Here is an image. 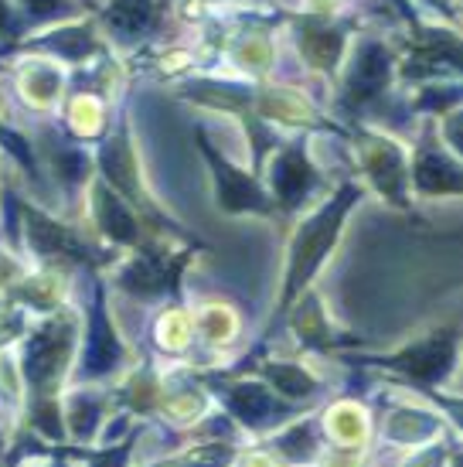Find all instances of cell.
I'll use <instances>...</instances> for the list:
<instances>
[{"instance_id": "6da1fadb", "label": "cell", "mask_w": 463, "mask_h": 467, "mask_svg": "<svg viewBox=\"0 0 463 467\" xmlns=\"http://www.w3.org/2000/svg\"><path fill=\"white\" fill-rule=\"evenodd\" d=\"M365 202V184L361 182H345L331 198H324L321 205L310 212L307 219L300 222L290 235L286 246V266H283V286H280V307L276 314H286L296 307V300L307 294L314 280L321 276L324 263L331 260V253L337 249L345 225L351 219V212Z\"/></svg>"}, {"instance_id": "7a4b0ae2", "label": "cell", "mask_w": 463, "mask_h": 467, "mask_svg": "<svg viewBox=\"0 0 463 467\" xmlns=\"http://www.w3.org/2000/svg\"><path fill=\"white\" fill-rule=\"evenodd\" d=\"M78 317L68 311H55L45 321L25 331L21 337V358H17V372H21V386L31 396V402L58 400L65 376L72 372L78 351Z\"/></svg>"}, {"instance_id": "3957f363", "label": "cell", "mask_w": 463, "mask_h": 467, "mask_svg": "<svg viewBox=\"0 0 463 467\" xmlns=\"http://www.w3.org/2000/svg\"><path fill=\"white\" fill-rule=\"evenodd\" d=\"M96 161H99V178H103L154 233H164V229L174 233L170 219L160 212V205H157L154 195H150V188L143 184V171H140V161H137L133 133H129V117H119V123L106 133L103 143H99V150H96Z\"/></svg>"}, {"instance_id": "277c9868", "label": "cell", "mask_w": 463, "mask_h": 467, "mask_svg": "<svg viewBox=\"0 0 463 467\" xmlns=\"http://www.w3.org/2000/svg\"><path fill=\"white\" fill-rule=\"evenodd\" d=\"M14 208H17V215H21L25 246L35 260L48 263V266L72 263V266H86V270H96V266H103V263H113V253L89 246L72 225L52 219L45 208L31 205V202H14Z\"/></svg>"}, {"instance_id": "5b68a950", "label": "cell", "mask_w": 463, "mask_h": 467, "mask_svg": "<svg viewBox=\"0 0 463 467\" xmlns=\"http://www.w3.org/2000/svg\"><path fill=\"white\" fill-rule=\"evenodd\" d=\"M457 355H460V331L457 325L437 327L423 337H412L399 351H388L378 358H368L378 368H388L412 386H443L457 376Z\"/></svg>"}, {"instance_id": "8992f818", "label": "cell", "mask_w": 463, "mask_h": 467, "mask_svg": "<svg viewBox=\"0 0 463 467\" xmlns=\"http://www.w3.org/2000/svg\"><path fill=\"white\" fill-rule=\"evenodd\" d=\"M188 263H191V249L174 253V249L164 246V243L147 239V243H143L140 249H133V256L116 270L113 280L119 290H127L129 297L160 300V297H168V294H178Z\"/></svg>"}, {"instance_id": "52a82bcc", "label": "cell", "mask_w": 463, "mask_h": 467, "mask_svg": "<svg viewBox=\"0 0 463 467\" xmlns=\"http://www.w3.org/2000/svg\"><path fill=\"white\" fill-rule=\"evenodd\" d=\"M355 150H358L361 178L375 195H382L392 208H412L409 150L396 137L378 130H358Z\"/></svg>"}, {"instance_id": "ba28073f", "label": "cell", "mask_w": 463, "mask_h": 467, "mask_svg": "<svg viewBox=\"0 0 463 467\" xmlns=\"http://www.w3.org/2000/svg\"><path fill=\"white\" fill-rule=\"evenodd\" d=\"M194 147H198V154L205 157L211 188H215V205L225 215H276V205H273L270 192L259 184V178L235 168L229 157L208 140L205 130H194Z\"/></svg>"}, {"instance_id": "9c48e42d", "label": "cell", "mask_w": 463, "mask_h": 467, "mask_svg": "<svg viewBox=\"0 0 463 467\" xmlns=\"http://www.w3.org/2000/svg\"><path fill=\"white\" fill-rule=\"evenodd\" d=\"M129 358L127 341L116 331L113 317H109V304H106V290L103 284H96V294H92L89 304V317H86V331L78 337V351H76V379L78 386L86 382H96V379H106L119 372L123 362Z\"/></svg>"}, {"instance_id": "30bf717a", "label": "cell", "mask_w": 463, "mask_h": 467, "mask_svg": "<svg viewBox=\"0 0 463 467\" xmlns=\"http://www.w3.org/2000/svg\"><path fill=\"white\" fill-rule=\"evenodd\" d=\"M399 58L392 55L386 41L358 38L347 55L345 78H341V109L345 113H361L365 106L378 103L396 78Z\"/></svg>"}, {"instance_id": "8fae6325", "label": "cell", "mask_w": 463, "mask_h": 467, "mask_svg": "<svg viewBox=\"0 0 463 467\" xmlns=\"http://www.w3.org/2000/svg\"><path fill=\"white\" fill-rule=\"evenodd\" d=\"M262 168H266V184L262 188L270 192L276 212H293L317 188H324V174L310 161L307 140L276 143L270 150V157L262 161Z\"/></svg>"}, {"instance_id": "7c38bea8", "label": "cell", "mask_w": 463, "mask_h": 467, "mask_svg": "<svg viewBox=\"0 0 463 467\" xmlns=\"http://www.w3.org/2000/svg\"><path fill=\"white\" fill-rule=\"evenodd\" d=\"M211 389L219 392L225 410H229L245 430L262 433L270 427H280L293 416V406L280 400L262 379H245V382H211Z\"/></svg>"}, {"instance_id": "4fadbf2b", "label": "cell", "mask_w": 463, "mask_h": 467, "mask_svg": "<svg viewBox=\"0 0 463 467\" xmlns=\"http://www.w3.org/2000/svg\"><path fill=\"white\" fill-rule=\"evenodd\" d=\"M463 188L460 161L439 137H426L409 157V192L419 198H457Z\"/></svg>"}, {"instance_id": "5bb4252c", "label": "cell", "mask_w": 463, "mask_h": 467, "mask_svg": "<svg viewBox=\"0 0 463 467\" xmlns=\"http://www.w3.org/2000/svg\"><path fill=\"white\" fill-rule=\"evenodd\" d=\"M89 212H92V222H96V229L103 235L109 246L116 249H140L150 235H147V222L133 212V208L123 202V198L116 195L113 188L103 182V178H96L89 184Z\"/></svg>"}, {"instance_id": "9a60e30c", "label": "cell", "mask_w": 463, "mask_h": 467, "mask_svg": "<svg viewBox=\"0 0 463 467\" xmlns=\"http://www.w3.org/2000/svg\"><path fill=\"white\" fill-rule=\"evenodd\" d=\"M252 113H256L259 119H276V123L300 127V130L345 133L334 119H327L324 113H317L300 92L286 89V86H262V89L252 92Z\"/></svg>"}, {"instance_id": "2e32d148", "label": "cell", "mask_w": 463, "mask_h": 467, "mask_svg": "<svg viewBox=\"0 0 463 467\" xmlns=\"http://www.w3.org/2000/svg\"><path fill=\"white\" fill-rule=\"evenodd\" d=\"M296 48L314 72L337 76L347 55V31L327 17H300L296 21Z\"/></svg>"}, {"instance_id": "e0dca14e", "label": "cell", "mask_w": 463, "mask_h": 467, "mask_svg": "<svg viewBox=\"0 0 463 467\" xmlns=\"http://www.w3.org/2000/svg\"><path fill=\"white\" fill-rule=\"evenodd\" d=\"M62 402V423L65 437H72L78 443H92L106 430L109 420V402L113 396L106 389H92V386H76Z\"/></svg>"}, {"instance_id": "ac0fdd59", "label": "cell", "mask_w": 463, "mask_h": 467, "mask_svg": "<svg viewBox=\"0 0 463 467\" xmlns=\"http://www.w3.org/2000/svg\"><path fill=\"white\" fill-rule=\"evenodd\" d=\"M31 48H45L52 52L55 58H65V62H89L96 55H103V38H99V27L92 21H82V25H55L48 27V35L27 41Z\"/></svg>"}, {"instance_id": "d6986e66", "label": "cell", "mask_w": 463, "mask_h": 467, "mask_svg": "<svg viewBox=\"0 0 463 467\" xmlns=\"http://www.w3.org/2000/svg\"><path fill=\"white\" fill-rule=\"evenodd\" d=\"M103 25L116 41H140L160 25L157 0H109L103 11Z\"/></svg>"}, {"instance_id": "ffe728a7", "label": "cell", "mask_w": 463, "mask_h": 467, "mask_svg": "<svg viewBox=\"0 0 463 467\" xmlns=\"http://www.w3.org/2000/svg\"><path fill=\"white\" fill-rule=\"evenodd\" d=\"M439 430H443V420L433 410L396 406L382 420V437L388 443H399V447H426V443L437 441Z\"/></svg>"}, {"instance_id": "44dd1931", "label": "cell", "mask_w": 463, "mask_h": 467, "mask_svg": "<svg viewBox=\"0 0 463 467\" xmlns=\"http://www.w3.org/2000/svg\"><path fill=\"white\" fill-rule=\"evenodd\" d=\"M300 307L293 311V331H296V341L310 351H334L337 345H345L351 341L347 335H337L334 327L327 325V311H324L321 297L307 290L304 297L296 300Z\"/></svg>"}, {"instance_id": "7402d4cb", "label": "cell", "mask_w": 463, "mask_h": 467, "mask_svg": "<svg viewBox=\"0 0 463 467\" xmlns=\"http://www.w3.org/2000/svg\"><path fill=\"white\" fill-rule=\"evenodd\" d=\"M324 433L331 437V447H347V451H365L372 437V420L358 402L341 400L324 410Z\"/></svg>"}, {"instance_id": "603a6c76", "label": "cell", "mask_w": 463, "mask_h": 467, "mask_svg": "<svg viewBox=\"0 0 463 467\" xmlns=\"http://www.w3.org/2000/svg\"><path fill=\"white\" fill-rule=\"evenodd\" d=\"M259 376L270 386L280 400H310L314 392L321 389V379L310 372L304 362H283V358H273V362H259Z\"/></svg>"}, {"instance_id": "cb8c5ba5", "label": "cell", "mask_w": 463, "mask_h": 467, "mask_svg": "<svg viewBox=\"0 0 463 467\" xmlns=\"http://www.w3.org/2000/svg\"><path fill=\"white\" fill-rule=\"evenodd\" d=\"M7 297H11V304H21V307H35V311L55 314L58 307H62L65 280L55 270L31 273V276L25 273V276L7 290Z\"/></svg>"}, {"instance_id": "d4e9b609", "label": "cell", "mask_w": 463, "mask_h": 467, "mask_svg": "<svg viewBox=\"0 0 463 467\" xmlns=\"http://www.w3.org/2000/svg\"><path fill=\"white\" fill-rule=\"evenodd\" d=\"M17 86L25 92V99L35 109H52L58 99H62V72L55 68V62L48 58H31L21 76H17Z\"/></svg>"}, {"instance_id": "484cf974", "label": "cell", "mask_w": 463, "mask_h": 467, "mask_svg": "<svg viewBox=\"0 0 463 467\" xmlns=\"http://www.w3.org/2000/svg\"><path fill=\"white\" fill-rule=\"evenodd\" d=\"M270 451L286 464H310L321 457V441L314 433V420H293L270 441Z\"/></svg>"}, {"instance_id": "4316f807", "label": "cell", "mask_w": 463, "mask_h": 467, "mask_svg": "<svg viewBox=\"0 0 463 467\" xmlns=\"http://www.w3.org/2000/svg\"><path fill=\"white\" fill-rule=\"evenodd\" d=\"M235 457H239V447H235V443L211 437V441H198V443L180 447L178 454L164 457L157 467H232Z\"/></svg>"}, {"instance_id": "83f0119b", "label": "cell", "mask_w": 463, "mask_h": 467, "mask_svg": "<svg viewBox=\"0 0 463 467\" xmlns=\"http://www.w3.org/2000/svg\"><path fill=\"white\" fill-rule=\"evenodd\" d=\"M194 331L205 337L208 345H232L239 337V314L229 304H208L194 314Z\"/></svg>"}, {"instance_id": "f1b7e54d", "label": "cell", "mask_w": 463, "mask_h": 467, "mask_svg": "<svg viewBox=\"0 0 463 467\" xmlns=\"http://www.w3.org/2000/svg\"><path fill=\"white\" fill-rule=\"evenodd\" d=\"M164 396H168V392H164V382L157 379V372L150 368V365H143L140 372L129 376L127 386L119 389V400L127 402L133 413H150V410L160 406Z\"/></svg>"}, {"instance_id": "f546056e", "label": "cell", "mask_w": 463, "mask_h": 467, "mask_svg": "<svg viewBox=\"0 0 463 467\" xmlns=\"http://www.w3.org/2000/svg\"><path fill=\"white\" fill-rule=\"evenodd\" d=\"M232 58H235V66H242L245 72H266V68L276 62V48H273V41L266 35H259V31H245L242 38L232 45Z\"/></svg>"}, {"instance_id": "4dcf8cb0", "label": "cell", "mask_w": 463, "mask_h": 467, "mask_svg": "<svg viewBox=\"0 0 463 467\" xmlns=\"http://www.w3.org/2000/svg\"><path fill=\"white\" fill-rule=\"evenodd\" d=\"M194 337V317L184 307H168L157 321V345L164 351H184Z\"/></svg>"}, {"instance_id": "1f68e13d", "label": "cell", "mask_w": 463, "mask_h": 467, "mask_svg": "<svg viewBox=\"0 0 463 467\" xmlns=\"http://www.w3.org/2000/svg\"><path fill=\"white\" fill-rule=\"evenodd\" d=\"M68 123H72V130L76 137H92V133L103 130V99L96 96V92H78L76 99L68 103Z\"/></svg>"}, {"instance_id": "d6a6232c", "label": "cell", "mask_w": 463, "mask_h": 467, "mask_svg": "<svg viewBox=\"0 0 463 467\" xmlns=\"http://www.w3.org/2000/svg\"><path fill=\"white\" fill-rule=\"evenodd\" d=\"M157 410L174 423H194V420H201V413H208V396L201 389H184L164 396Z\"/></svg>"}, {"instance_id": "836d02e7", "label": "cell", "mask_w": 463, "mask_h": 467, "mask_svg": "<svg viewBox=\"0 0 463 467\" xmlns=\"http://www.w3.org/2000/svg\"><path fill=\"white\" fill-rule=\"evenodd\" d=\"M14 4H21V11L31 25H65L68 17H76L78 14V4L76 0H14Z\"/></svg>"}, {"instance_id": "e575fe53", "label": "cell", "mask_w": 463, "mask_h": 467, "mask_svg": "<svg viewBox=\"0 0 463 467\" xmlns=\"http://www.w3.org/2000/svg\"><path fill=\"white\" fill-rule=\"evenodd\" d=\"M133 447H137V433H129L123 441L116 443V447H103V451H89V447H76L72 454L82 457L89 467H127L129 464V454H133Z\"/></svg>"}, {"instance_id": "d590c367", "label": "cell", "mask_w": 463, "mask_h": 467, "mask_svg": "<svg viewBox=\"0 0 463 467\" xmlns=\"http://www.w3.org/2000/svg\"><path fill=\"white\" fill-rule=\"evenodd\" d=\"M0 143L7 147V154L17 157V161L25 164V171H31V178H38V168H35V154H31V147H27L25 137L14 130V127L4 117H0Z\"/></svg>"}, {"instance_id": "8d00e7d4", "label": "cell", "mask_w": 463, "mask_h": 467, "mask_svg": "<svg viewBox=\"0 0 463 467\" xmlns=\"http://www.w3.org/2000/svg\"><path fill=\"white\" fill-rule=\"evenodd\" d=\"M447 461H450V451L443 443H426L402 467H447Z\"/></svg>"}, {"instance_id": "74e56055", "label": "cell", "mask_w": 463, "mask_h": 467, "mask_svg": "<svg viewBox=\"0 0 463 467\" xmlns=\"http://www.w3.org/2000/svg\"><path fill=\"white\" fill-rule=\"evenodd\" d=\"M21 276H25V266H21V260H17V256H11L7 249H0V290L7 294V290L21 280Z\"/></svg>"}, {"instance_id": "f35d334b", "label": "cell", "mask_w": 463, "mask_h": 467, "mask_svg": "<svg viewBox=\"0 0 463 467\" xmlns=\"http://www.w3.org/2000/svg\"><path fill=\"white\" fill-rule=\"evenodd\" d=\"M235 461H239V467H283L273 451H245V454L239 451Z\"/></svg>"}, {"instance_id": "ab89813d", "label": "cell", "mask_w": 463, "mask_h": 467, "mask_svg": "<svg viewBox=\"0 0 463 467\" xmlns=\"http://www.w3.org/2000/svg\"><path fill=\"white\" fill-rule=\"evenodd\" d=\"M14 27H17V11H14L11 0H0V38H7V35H17Z\"/></svg>"}, {"instance_id": "60d3db41", "label": "cell", "mask_w": 463, "mask_h": 467, "mask_svg": "<svg viewBox=\"0 0 463 467\" xmlns=\"http://www.w3.org/2000/svg\"><path fill=\"white\" fill-rule=\"evenodd\" d=\"M426 7H433V11L447 14L450 21H457V7H453V0H423Z\"/></svg>"}, {"instance_id": "b9f144b4", "label": "cell", "mask_w": 463, "mask_h": 467, "mask_svg": "<svg viewBox=\"0 0 463 467\" xmlns=\"http://www.w3.org/2000/svg\"><path fill=\"white\" fill-rule=\"evenodd\" d=\"M45 467H68V461H55V464H45Z\"/></svg>"}, {"instance_id": "7bdbcfd3", "label": "cell", "mask_w": 463, "mask_h": 467, "mask_svg": "<svg viewBox=\"0 0 463 467\" xmlns=\"http://www.w3.org/2000/svg\"><path fill=\"white\" fill-rule=\"evenodd\" d=\"M178 4H198V0H178Z\"/></svg>"}]
</instances>
